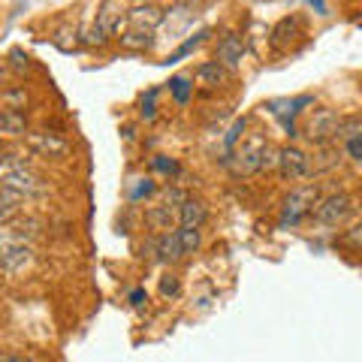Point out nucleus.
Listing matches in <instances>:
<instances>
[{
  "instance_id": "obj_1",
  "label": "nucleus",
  "mask_w": 362,
  "mask_h": 362,
  "mask_svg": "<svg viewBox=\"0 0 362 362\" xmlns=\"http://www.w3.org/2000/svg\"><path fill=\"white\" fill-rule=\"evenodd\" d=\"M317 202H320V187L317 185H305V187H296L293 194L284 199V206H281V218L278 223L284 226H299L308 214H314Z\"/></svg>"
},
{
  "instance_id": "obj_2",
  "label": "nucleus",
  "mask_w": 362,
  "mask_h": 362,
  "mask_svg": "<svg viewBox=\"0 0 362 362\" xmlns=\"http://www.w3.org/2000/svg\"><path fill=\"white\" fill-rule=\"evenodd\" d=\"M0 190L25 202V199L40 194V178L33 175L28 166H16V169H6L4 173V178H0Z\"/></svg>"
},
{
  "instance_id": "obj_3",
  "label": "nucleus",
  "mask_w": 362,
  "mask_h": 362,
  "mask_svg": "<svg viewBox=\"0 0 362 362\" xmlns=\"http://www.w3.org/2000/svg\"><path fill=\"white\" fill-rule=\"evenodd\" d=\"M338 124H341V115H338L335 109H317L308 118V124H305V136H308L314 145H326L335 139Z\"/></svg>"
},
{
  "instance_id": "obj_4",
  "label": "nucleus",
  "mask_w": 362,
  "mask_h": 362,
  "mask_svg": "<svg viewBox=\"0 0 362 362\" xmlns=\"http://www.w3.org/2000/svg\"><path fill=\"white\" fill-rule=\"evenodd\" d=\"M350 211H354V199H350V194H329V197H323L320 202H317L314 218L323 226H338L341 221H347Z\"/></svg>"
},
{
  "instance_id": "obj_5",
  "label": "nucleus",
  "mask_w": 362,
  "mask_h": 362,
  "mask_svg": "<svg viewBox=\"0 0 362 362\" xmlns=\"http://www.w3.org/2000/svg\"><path fill=\"white\" fill-rule=\"evenodd\" d=\"M311 173V160L308 154L296 145H284V148H278V175L284 181H299Z\"/></svg>"
},
{
  "instance_id": "obj_6",
  "label": "nucleus",
  "mask_w": 362,
  "mask_h": 362,
  "mask_svg": "<svg viewBox=\"0 0 362 362\" xmlns=\"http://www.w3.org/2000/svg\"><path fill=\"white\" fill-rule=\"evenodd\" d=\"M214 61L230 73L239 70L242 61H245V42H242L239 33H223L218 40V49H214Z\"/></svg>"
},
{
  "instance_id": "obj_7",
  "label": "nucleus",
  "mask_w": 362,
  "mask_h": 362,
  "mask_svg": "<svg viewBox=\"0 0 362 362\" xmlns=\"http://www.w3.org/2000/svg\"><path fill=\"white\" fill-rule=\"evenodd\" d=\"M163 21V13L157 6H151V4H142V6H133L130 13H127V18H118V25H115V33H121L124 28H130V30H154L157 25Z\"/></svg>"
},
{
  "instance_id": "obj_8",
  "label": "nucleus",
  "mask_w": 362,
  "mask_h": 362,
  "mask_svg": "<svg viewBox=\"0 0 362 362\" xmlns=\"http://www.w3.org/2000/svg\"><path fill=\"white\" fill-rule=\"evenodd\" d=\"M28 142H30L33 151L45 154V157H66L70 154V142H66L64 136H58V133L37 130V133H28Z\"/></svg>"
},
{
  "instance_id": "obj_9",
  "label": "nucleus",
  "mask_w": 362,
  "mask_h": 362,
  "mask_svg": "<svg viewBox=\"0 0 362 362\" xmlns=\"http://www.w3.org/2000/svg\"><path fill=\"white\" fill-rule=\"evenodd\" d=\"M30 263H33V245L30 242H18V245L9 247V251L0 254V272H4V275H18V272H25Z\"/></svg>"
},
{
  "instance_id": "obj_10",
  "label": "nucleus",
  "mask_w": 362,
  "mask_h": 362,
  "mask_svg": "<svg viewBox=\"0 0 362 362\" xmlns=\"http://www.w3.org/2000/svg\"><path fill=\"white\" fill-rule=\"evenodd\" d=\"M266 139H251L242 145V151L235 154V163L233 169L242 175H251V173H259V160H263V148H266Z\"/></svg>"
},
{
  "instance_id": "obj_11",
  "label": "nucleus",
  "mask_w": 362,
  "mask_h": 362,
  "mask_svg": "<svg viewBox=\"0 0 362 362\" xmlns=\"http://www.w3.org/2000/svg\"><path fill=\"white\" fill-rule=\"evenodd\" d=\"M175 221H178V214L173 211V206H151L148 211H145V223H148V230H154L157 235L173 230Z\"/></svg>"
},
{
  "instance_id": "obj_12",
  "label": "nucleus",
  "mask_w": 362,
  "mask_h": 362,
  "mask_svg": "<svg viewBox=\"0 0 362 362\" xmlns=\"http://www.w3.org/2000/svg\"><path fill=\"white\" fill-rule=\"evenodd\" d=\"M154 251H157V259H160V263H178V259H185V251H181V242H178L175 230L157 235Z\"/></svg>"
},
{
  "instance_id": "obj_13",
  "label": "nucleus",
  "mask_w": 362,
  "mask_h": 362,
  "mask_svg": "<svg viewBox=\"0 0 362 362\" xmlns=\"http://www.w3.org/2000/svg\"><path fill=\"white\" fill-rule=\"evenodd\" d=\"M206 218H209V209H206V202L202 199H185L178 206V223L181 226H202L206 223Z\"/></svg>"
},
{
  "instance_id": "obj_14",
  "label": "nucleus",
  "mask_w": 362,
  "mask_h": 362,
  "mask_svg": "<svg viewBox=\"0 0 362 362\" xmlns=\"http://www.w3.org/2000/svg\"><path fill=\"white\" fill-rule=\"evenodd\" d=\"M299 25H302V21H299L296 16L281 18L278 25H275V30H272V49H275V52H284L287 45L293 42V37L299 33Z\"/></svg>"
},
{
  "instance_id": "obj_15",
  "label": "nucleus",
  "mask_w": 362,
  "mask_h": 362,
  "mask_svg": "<svg viewBox=\"0 0 362 362\" xmlns=\"http://www.w3.org/2000/svg\"><path fill=\"white\" fill-rule=\"evenodd\" d=\"M28 133V121L18 109L0 106V136H25Z\"/></svg>"
},
{
  "instance_id": "obj_16",
  "label": "nucleus",
  "mask_w": 362,
  "mask_h": 362,
  "mask_svg": "<svg viewBox=\"0 0 362 362\" xmlns=\"http://www.w3.org/2000/svg\"><path fill=\"white\" fill-rule=\"evenodd\" d=\"M223 78H226V70H223L218 61H206V64L197 66V82H199V85L218 88V85H223Z\"/></svg>"
},
{
  "instance_id": "obj_17",
  "label": "nucleus",
  "mask_w": 362,
  "mask_h": 362,
  "mask_svg": "<svg viewBox=\"0 0 362 362\" xmlns=\"http://www.w3.org/2000/svg\"><path fill=\"white\" fill-rule=\"evenodd\" d=\"M118 40L124 49H130V52H145V49H151V42H154L148 30H121Z\"/></svg>"
},
{
  "instance_id": "obj_18",
  "label": "nucleus",
  "mask_w": 362,
  "mask_h": 362,
  "mask_svg": "<svg viewBox=\"0 0 362 362\" xmlns=\"http://www.w3.org/2000/svg\"><path fill=\"white\" fill-rule=\"evenodd\" d=\"M175 233H178V242H181V251H185V257L194 254L197 247H199V242H202L199 226H178Z\"/></svg>"
},
{
  "instance_id": "obj_19",
  "label": "nucleus",
  "mask_w": 362,
  "mask_h": 362,
  "mask_svg": "<svg viewBox=\"0 0 362 362\" xmlns=\"http://www.w3.org/2000/svg\"><path fill=\"white\" fill-rule=\"evenodd\" d=\"M18 209H21V199H16V197H9V194L0 190V226L13 223L18 218Z\"/></svg>"
},
{
  "instance_id": "obj_20",
  "label": "nucleus",
  "mask_w": 362,
  "mask_h": 362,
  "mask_svg": "<svg viewBox=\"0 0 362 362\" xmlns=\"http://www.w3.org/2000/svg\"><path fill=\"white\" fill-rule=\"evenodd\" d=\"M354 136H362V115H350V118H341V124H338V133L335 139H354Z\"/></svg>"
},
{
  "instance_id": "obj_21",
  "label": "nucleus",
  "mask_w": 362,
  "mask_h": 362,
  "mask_svg": "<svg viewBox=\"0 0 362 362\" xmlns=\"http://www.w3.org/2000/svg\"><path fill=\"white\" fill-rule=\"evenodd\" d=\"M169 90H173L175 103H187V97H190V82H187L185 76H175V78H169Z\"/></svg>"
},
{
  "instance_id": "obj_22",
  "label": "nucleus",
  "mask_w": 362,
  "mask_h": 362,
  "mask_svg": "<svg viewBox=\"0 0 362 362\" xmlns=\"http://www.w3.org/2000/svg\"><path fill=\"white\" fill-rule=\"evenodd\" d=\"M202 37H209V30H199V33H197V37H194V40H187V42H185V45H181V49L175 52V54H169V64H175V61H181V58H187V54H190V52H194V49H197V45L202 42Z\"/></svg>"
},
{
  "instance_id": "obj_23",
  "label": "nucleus",
  "mask_w": 362,
  "mask_h": 362,
  "mask_svg": "<svg viewBox=\"0 0 362 362\" xmlns=\"http://www.w3.org/2000/svg\"><path fill=\"white\" fill-rule=\"evenodd\" d=\"M139 115H142L145 121H151V118L157 115V88H151L148 94L142 97V109H139Z\"/></svg>"
},
{
  "instance_id": "obj_24",
  "label": "nucleus",
  "mask_w": 362,
  "mask_h": 362,
  "mask_svg": "<svg viewBox=\"0 0 362 362\" xmlns=\"http://www.w3.org/2000/svg\"><path fill=\"white\" fill-rule=\"evenodd\" d=\"M341 242H344L347 247H354V251H362V223L350 226V230L341 235Z\"/></svg>"
},
{
  "instance_id": "obj_25",
  "label": "nucleus",
  "mask_w": 362,
  "mask_h": 362,
  "mask_svg": "<svg viewBox=\"0 0 362 362\" xmlns=\"http://www.w3.org/2000/svg\"><path fill=\"white\" fill-rule=\"evenodd\" d=\"M344 151H347L350 160L362 163V136H354V139H347V142H344Z\"/></svg>"
},
{
  "instance_id": "obj_26",
  "label": "nucleus",
  "mask_w": 362,
  "mask_h": 362,
  "mask_svg": "<svg viewBox=\"0 0 362 362\" xmlns=\"http://www.w3.org/2000/svg\"><path fill=\"white\" fill-rule=\"evenodd\" d=\"M4 103H13L9 109H18V106L28 103V97H25V90H6V94H4Z\"/></svg>"
},
{
  "instance_id": "obj_27",
  "label": "nucleus",
  "mask_w": 362,
  "mask_h": 362,
  "mask_svg": "<svg viewBox=\"0 0 362 362\" xmlns=\"http://www.w3.org/2000/svg\"><path fill=\"white\" fill-rule=\"evenodd\" d=\"M160 293H163V296H175V293H178V278L175 275H166L160 281Z\"/></svg>"
},
{
  "instance_id": "obj_28",
  "label": "nucleus",
  "mask_w": 362,
  "mask_h": 362,
  "mask_svg": "<svg viewBox=\"0 0 362 362\" xmlns=\"http://www.w3.org/2000/svg\"><path fill=\"white\" fill-rule=\"evenodd\" d=\"M242 133H245V118H242V121H235V124H233V130L226 133V148H233L235 139H239Z\"/></svg>"
},
{
  "instance_id": "obj_29",
  "label": "nucleus",
  "mask_w": 362,
  "mask_h": 362,
  "mask_svg": "<svg viewBox=\"0 0 362 362\" xmlns=\"http://www.w3.org/2000/svg\"><path fill=\"white\" fill-rule=\"evenodd\" d=\"M142 181V185L139 187H136L133 190V199H139V197H148L151 194V190H154V185H151V178H139Z\"/></svg>"
},
{
  "instance_id": "obj_30",
  "label": "nucleus",
  "mask_w": 362,
  "mask_h": 362,
  "mask_svg": "<svg viewBox=\"0 0 362 362\" xmlns=\"http://www.w3.org/2000/svg\"><path fill=\"white\" fill-rule=\"evenodd\" d=\"M154 166H157V169H163V173H178V166H175L173 160H163V157H157Z\"/></svg>"
},
{
  "instance_id": "obj_31",
  "label": "nucleus",
  "mask_w": 362,
  "mask_h": 362,
  "mask_svg": "<svg viewBox=\"0 0 362 362\" xmlns=\"http://www.w3.org/2000/svg\"><path fill=\"white\" fill-rule=\"evenodd\" d=\"M142 302H148V293H145V290H133L130 293V305H142Z\"/></svg>"
},
{
  "instance_id": "obj_32",
  "label": "nucleus",
  "mask_w": 362,
  "mask_h": 362,
  "mask_svg": "<svg viewBox=\"0 0 362 362\" xmlns=\"http://www.w3.org/2000/svg\"><path fill=\"white\" fill-rule=\"evenodd\" d=\"M308 4L317 6V13H320V16H326V4H323V0H308Z\"/></svg>"
},
{
  "instance_id": "obj_33",
  "label": "nucleus",
  "mask_w": 362,
  "mask_h": 362,
  "mask_svg": "<svg viewBox=\"0 0 362 362\" xmlns=\"http://www.w3.org/2000/svg\"><path fill=\"white\" fill-rule=\"evenodd\" d=\"M0 362H28L25 356H0Z\"/></svg>"
},
{
  "instance_id": "obj_34",
  "label": "nucleus",
  "mask_w": 362,
  "mask_h": 362,
  "mask_svg": "<svg viewBox=\"0 0 362 362\" xmlns=\"http://www.w3.org/2000/svg\"><path fill=\"white\" fill-rule=\"evenodd\" d=\"M133 4H136V6H142V4H148V0H133Z\"/></svg>"
}]
</instances>
